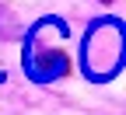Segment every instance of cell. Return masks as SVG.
<instances>
[{
	"instance_id": "6da1fadb",
	"label": "cell",
	"mask_w": 126,
	"mask_h": 115,
	"mask_svg": "<svg viewBox=\"0 0 126 115\" xmlns=\"http://www.w3.org/2000/svg\"><path fill=\"white\" fill-rule=\"evenodd\" d=\"M105 4H109V0H105Z\"/></svg>"
}]
</instances>
